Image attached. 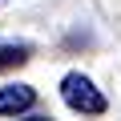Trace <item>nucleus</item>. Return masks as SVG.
Returning a JSON list of instances; mask_svg holds the SVG:
<instances>
[{
	"label": "nucleus",
	"instance_id": "obj_1",
	"mask_svg": "<svg viewBox=\"0 0 121 121\" xmlns=\"http://www.w3.org/2000/svg\"><path fill=\"white\" fill-rule=\"evenodd\" d=\"M60 97H65V105L69 109H77V113H105V93L89 81V77H81V73H69L65 81H60Z\"/></svg>",
	"mask_w": 121,
	"mask_h": 121
},
{
	"label": "nucleus",
	"instance_id": "obj_2",
	"mask_svg": "<svg viewBox=\"0 0 121 121\" xmlns=\"http://www.w3.org/2000/svg\"><path fill=\"white\" fill-rule=\"evenodd\" d=\"M36 105V89L32 85H4L0 89V117H20Z\"/></svg>",
	"mask_w": 121,
	"mask_h": 121
},
{
	"label": "nucleus",
	"instance_id": "obj_3",
	"mask_svg": "<svg viewBox=\"0 0 121 121\" xmlns=\"http://www.w3.org/2000/svg\"><path fill=\"white\" fill-rule=\"evenodd\" d=\"M24 56H28L24 44H8V48H0V69H4V65H20Z\"/></svg>",
	"mask_w": 121,
	"mask_h": 121
},
{
	"label": "nucleus",
	"instance_id": "obj_4",
	"mask_svg": "<svg viewBox=\"0 0 121 121\" xmlns=\"http://www.w3.org/2000/svg\"><path fill=\"white\" fill-rule=\"evenodd\" d=\"M24 121H52V117H24Z\"/></svg>",
	"mask_w": 121,
	"mask_h": 121
}]
</instances>
